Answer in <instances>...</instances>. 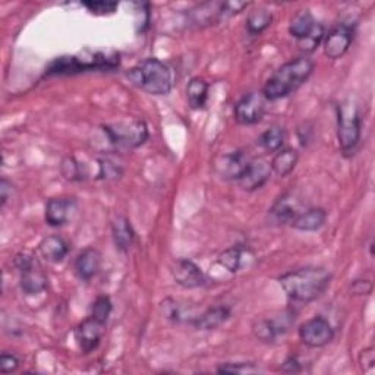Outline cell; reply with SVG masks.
Masks as SVG:
<instances>
[{
  "label": "cell",
  "instance_id": "1",
  "mask_svg": "<svg viewBox=\"0 0 375 375\" xmlns=\"http://www.w3.org/2000/svg\"><path fill=\"white\" fill-rule=\"evenodd\" d=\"M332 273L322 267H304L279 278L285 293L295 302H312L330 286Z\"/></svg>",
  "mask_w": 375,
  "mask_h": 375
},
{
  "label": "cell",
  "instance_id": "2",
  "mask_svg": "<svg viewBox=\"0 0 375 375\" xmlns=\"http://www.w3.org/2000/svg\"><path fill=\"white\" fill-rule=\"evenodd\" d=\"M314 62L308 58H297L282 65L267 80L263 95L265 100H280L304 85L314 72Z\"/></svg>",
  "mask_w": 375,
  "mask_h": 375
},
{
  "label": "cell",
  "instance_id": "3",
  "mask_svg": "<svg viewBox=\"0 0 375 375\" xmlns=\"http://www.w3.org/2000/svg\"><path fill=\"white\" fill-rule=\"evenodd\" d=\"M130 81L152 95H166L171 90V72L156 58L142 60L128 72Z\"/></svg>",
  "mask_w": 375,
  "mask_h": 375
},
{
  "label": "cell",
  "instance_id": "4",
  "mask_svg": "<svg viewBox=\"0 0 375 375\" xmlns=\"http://www.w3.org/2000/svg\"><path fill=\"white\" fill-rule=\"evenodd\" d=\"M361 113L352 100H346L337 107V139L344 156H352L361 141Z\"/></svg>",
  "mask_w": 375,
  "mask_h": 375
},
{
  "label": "cell",
  "instance_id": "5",
  "mask_svg": "<svg viewBox=\"0 0 375 375\" xmlns=\"http://www.w3.org/2000/svg\"><path fill=\"white\" fill-rule=\"evenodd\" d=\"M119 65L116 53H90L88 56H66L53 60L48 66V73H77L90 69H113Z\"/></svg>",
  "mask_w": 375,
  "mask_h": 375
},
{
  "label": "cell",
  "instance_id": "6",
  "mask_svg": "<svg viewBox=\"0 0 375 375\" xmlns=\"http://www.w3.org/2000/svg\"><path fill=\"white\" fill-rule=\"evenodd\" d=\"M109 141L122 148H138L148 139V128L144 120L130 117L103 127Z\"/></svg>",
  "mask_w": 375,
  "mask_h": 375
},
{
  "label": "cell",
  "instance_id": "7",
  "mask_svg": "<svg viewBox=\"0 0 375 375\" xmlns=\"http://www.w3.org/2000/svg\"><path fill=\"white\" fill-rule=\"evenodd\" d=\"M299 339L308 347H324L334 339V329L329 319L324 317H314L304 322L299 329Z\"/></svg>",
  "mask_w": 375,
  "mask_h": 375
},
{
  "label": "cell",
  "instance_id": "8",
  "mask_svg": "<svg viewBox=\"0 0 375 375\" xmlns=\"http://www.w3.org/2000/svg\"><path fill=\"white\" fill-rule=\"evenodd\" d=\"M355 37V25L342 22L324 37V53L329 59H340L346 55Z\"/></svg>",
  "mask_w": 375,
  "mask_h": 375
},
{
  "label": "cell",
  "instance_id": "9",
  "mask_svg": "<svg viewBox=\"0 0 375 375\" xmlns=\"http://www.w3.org/2000/svg\"><path fill=\"white\" fill-rule=\"evenodd\" d=\"M292 321V315L287 312L271 318H261L254 322L253 332L258 340L264 343H273L289 332Z\"/></svg>",
  "mask_w": 375,
  "mask_h": 375
},
{
  "label": "cell",
  "instance_id": "10",
  "mask_svg": "<svg viewBox=\"0 0 375 375\" xmlns=\"http://www.w3.org/2000/svg\"><path fill=\"white\" fill-rule=\"evenodd\" d=\"M78 204L77 199L72 196H59L52 198L46 206L44 218L48 226L60 228L72 221V218L77 214Z\"/></svg>",
  "mask_w": 375,
  "mask_h": 375
},
{
  "label": "cell",
  "instance_id": "11",
  "mask_svg": "<svg viewBox=\"0 0 375 375\" xmlns=\"http://www.w3.org/2000/svg\"><path fill=\"white\" fill-rule=\"evenodd\" d=\"M265 113V97L261 93L245 94L235 106V119L241 125H255Z\"/></svg>",
  "mask_w": 375,
  "mask_h": 375
},
{
  "label": "cell",
  "instance_id": "12",
  "mask_svg": "<svg viewBox=\"0 0 375 375\" xmlns=\"http://www.w3.org/2000/svg\"><path fill=\"white\" fill-rule=\"evenodd\" d=\"M170 271L174 282L182 287L195 289L206 283V276L203 270L188 258H181L178 261H174Z\"/></svg>",
  "mask_w": 375,
  "mask_h": 375
},
{
  "label": "cell",
  "instance_id": "13",
  "mask_svg": "<svg viewBox=\"0 0 375 375\" xmlns=\"http://www.w3.org/2000/svg\"><path fill=\"white\" fill-rule=\"evenodd\" d=\"M105 326L106 324L90 317L84 319L75 330V339H77V343L84 354H90L98 347L105 334Z\"/></svg>",
  "mask_w": 375,
  "mask_h": 375
},
{
  "label": "cell",
  "instance_id": "14",
  "mask_svg": "<svg viewBox=\"0 0 375 375\" xmlns=\"http://www.w3.org/2000/svg\"><path fill=\"white\" fill-rule=\"evenodd\" d=\"M271 171V163L264 159H253L238 184L243 191L260 189L268 182Z\"/></svg>",
  "mask_w": 375,
  "mask_h": 375
},
{
  "label": "cell",
  "instance_id": "15",
  "mask_svg": "<svg viewBox=\"0 0 375 375\" xmlns=\"http://www.w3.org/2000/svg\"><path fill=\"white\" fill-rule=\"evenodd\" d=\"M251 157H249L245 152H232L226 156L220 159V163L217 164V170L221 174V178L231 179V181H239V178L246 170V167L251 163Z\"/></svg>",
  "mask_w": 375,
  "mask_h": 375
},
{
  "label": "cell",
  "instance_id": "16",
  "mask_svg": "<svg viewBox=\"0 0 375 375\" xmlns=\"http://www.w3.org/2000/svg\"><path fill=\"white\" fill-rule=\"evenodd\" d=\"M38 251L44 260L50 263H60L69 253V245L62 236L52 235L40 242Z\"/></svg>",
  "mask_w": 375,
  "mask_h": 375
},
{
  "label": "cell",
  "instance_id": "17",
  "mask_svg": "<svg viewBox=\"0 0 375 375\" xmlns=\"http://www.w3.org/2000/svg\"><path fill=\"white\" fill-rule=\"evenodd\" d=\"M327 220V211L324 208H310L299 213L290 223L292 228L301 232H315L324 226Z\"/></svg>",
  "mask_w": 375,
  "mask_h": 375
},
{
  "label": "cell",
  "instance_id": "18",
  "mask_svg": "<svg viewBox=\"0 0 375 375\" xmlns=\"http://www.w3.org/2000/svg\"><path fill=\"white\" fill-rule=\"evenodd\" d=\"M102 265V255L94 248H87L78 255L77 261H75V270L80 279L90 280L93 279Z\"/></svg>",
  "mask_w": 375,
  "mask_h": 375
},
{
  "label": "cell",
  "instance_id": "19",
  "mask_svg": "<svg viewBox=\"0 0 375 375\" xmlns=\"http://www.w3.org/2000/svg\"><path fill=\"white\" fill-rule=\"evenodd\" d=\"M318 27H319V22H317L314 16L311 15V12L305 9V11H299L293 16L289 25V33L292 37L297 40V43H301L305 38H308Z\"/></svg>",
  "mask_w": 375,
  "mask_h": 375
},
{
  "label": "cell",
  "instance_id": "20",
  "mask_svg": "<svg viewBox=\"0 0 375 375\" xmlns=\"http://www.w3.org/2000/svg\"><path fill=\"white\" fill-rule=\"evenodd\" d=\"M231 318V310L228 307H214L203 312L201 315H196L192 321V326L198 330H214L220 327L221 324L226 322Z\"/></svg>",
  "mask_w": 375,
  "mask_h": 375
},
{
  "label": "cell",
  "instance_id": "21",
  "mask_svg": "<svg viewBox=\"0 0 375 375\" xmlns=\"http://www.w3.org/2000/svg\"><path fill=\"white\" fill-rule=\"evenodd\" d=\"M299 213H302V211H299L296 199L290 194H286L282 198H279L278 201L274 203V206L271 207V210H270L271 218L276 223H279V224L292 223L293 218Z\"/></svg>",
  "mask_w": 375,
  "mask_h": 375
},
{
  "label": "cell",
  "instance_id": "22",
  "mask_svg": "<svg viewBox=\"0 0 375 375\" xmlns=\"http://www.w3.org/2000/svg\"><path fill=\"white\" fill-rule=\"evenodd\" d=\"M112 233L113 241L120 251H130L135 241V232L132 229L131 221L127 217L119 216L115 218V221L112 223Z\"/></svg>",
  "mask_w": 375,
  "mask_h": 375
},
{
  "label": "cell",
  "instance_id": "23",
  "mask_svg": "<svg viewBox=\"0 0 375 375\" xmlns=\"http://www.w3.org/2000/svg\"><path fill=\"white\" fill-rule=\"evenodd\" d=\"M21 289L27 295H37L47 289V276L37 267H31L30 270L21 273Z\"/></svg>",
  "mask_w": 375,
  "mask_h": 375
},
{
  "label": "cell",
  "instance_id": "24",
  "mask_svg": "<svg viewBox=\"0 0 375 375\" xmlns=\"http://www.w3.org/2000/svg\"><path fill=\"white\" fill-rule=\"evenodd\" d=\"M297 160H299V156H297L296 149L282 148L271 160V170L276 174H279L280 178H285L293 171V169L297 164Z\"/></svg>",
  "mask_w": 375,
  "mask_h": 375
},
{
  "label": "cell",
  "instance_id": "25",
  "mask_svg": "<svg viewBox=\"0 0 375 375\" xmlns=\"http://www.w3.org/2000/svg\"><path fill=\"white\" fill-rule=\"evenodd\" d=\"M208 83L203 78H192L186 87V98L192 109H203L208 98Z\"/></svg>",
  "mask_w": 375,
  "mask_h": 375
},
{
  "label": "cell",
  "instance_id": "26",
  "mask_svg": "<svg viewBox=\"0 0 375 375\" xmlns=\"http://www.w3.org/2000/svg\"><path fill=\"white\" fill-rule=\"evenodd\" d=\"M273 22V14L265 8H257L249 12L246 18V30L251 36H258L265 31Z\"/></svg>",
  "mask_w": 375,
  "mask_h": 375
},
{
  "label": "cell",
  "instance_id": "27",
  "mask_svg": "<svg viewBox=\"0 0 375 375\" xmlns=\"http://www.w3.org/2000/svg\"><path fill=\"white\" fill-rule=\"evenodd\" d=\"M257 142L265 152L276 153L279 149H282L285 144V130L282 127H278V125L276 127H271L258 137Z\"/></svg>",
  "mask_w": 375,
  "mask_h": 375
},
{
  "label": "cell",
  "instance_id": "28",
  "mask_svg": "<svg viewBox=\"0 0 375 375\" xmlns=\"http://www.w3.org/2000/svg\"><path fill=\"white\" fill-rule=\"evenodd\" d=\"M243 248L232 246L226 251H223L218 257V264L231 273H238L243 264Z\"/></svg>",
  "mask_w": 375,
  "mask_h": 375
},
{
  "label": "cell",
  "instance_id": "29",
  "mask_svg": "<svg viewBox=\"0 0 375 375\" xmlns=\"http://www.w3.org/2000/svg\"><path fill=\"white\" fill-rule=\"evenodd\" d=\"M162 311H163L164 317L171 319V321H176V322L188 321V322H191L189 315H186L185 307L174 301V299H166V301H163Z\"/></svg>",
  "mask_w": 375,
  "mask_h": 375
},
{
  "label": "cell",
  "instance_id": "30",
  "mask_svg": "<svg viewBox=\"0 0 375 375\" xmlns=\"http://www.w3.org/2000/svg\"><path fill=\"white\" fill-rule=\"evenodd\" d=\"M112 314V301L109 296H98L95 301L93 302V307H91V315L93 318H95L97 321L106 324L109 317Z\"/></svg>",
  "mask_w": 375,
  "mask_h": 375
},
{
  "label": "cell",
  "instance_id": "31",
  "mask_svg": "<svg viewBox=\"0 0 375 375\" xmlns=\"http://www.w3.org/2000/svg\"><path fill=\"white\" fill-rule=\"evenodd\" d=\"M62 174L68 181H83L85 179L84 166L73 157H66L62 163Z\"/></svg>",
  "mask_w": 375,
  "mask_h": 375
},
{
  "label": "cell",
  "instance_id": "32",
  "mask_svg": "<svg viewBox=\"0 0 375 375\" xmlns=\"http://www.w3.org/2000/svg\"><path fill=\"white\" fill-rule=\"evenodd\" d=\"M217 371L224 374H257L261 369L251 362H238V364L221 365Z\"/></svg>",
  "mask_w": 375,
  "mask_h": 375
},
{
  "label": "cell",
  "instance_id": "33",
  "mask_svg": "<svg viewBox=\"0 0 375 375\" xmlns=\"http://www.w3.org/2000/svg\"><path fill=\"white\" fill-rule=\"evenodd\" d=\"M98 167H100V170H98V178L100 179H107V181L117 179V178H120V174H122V169L110 160H100Z\"/></svg>",
  "mask_w": 375,
  "mask_h": 375
},
{
  "label": "cell",
  "instance_id": "34",
  "mask_svg": "<svg viewBox=\"0 0 375 375\" xmlns=\"http://www.w3.org/2000/svg\"><path fill=\"white\" fill-rule=\"evenodd\" d=\"M83 5L94 15H110L119 6L116 2H102V0H97V2H84Z\"/></svg>",
  "mask_w": 375,
  "mask_h": 375
},
{
  "label": "cell",
  "instance_id": "35",
  "mask_svg": "<svg viewBox=\"0 0 375 375\" xmlns=\"http://www.w3.org/2000/svg\"><path fill=\"white\" fill-rule=\"evenodd\" d=\"M19 366V359L14 354H2L0 356V372L9 374Z\"/></svg>",
  "mask_w": 375,
  "mask_h": 375
},
{
  "label": "cell",
  "instance_id": "36",
  "mask_svg": "<svg viewBox=\"0 0 375 375\" xmlns=\"http://www.w3.org/2000/svg\"><path fill=\"white\" fill-rule=\"evenodd\" d=\"M36 263H34V258L31 254L28 253H21L15 257V267L19 270V273H23L30 270L31 267H34Z\"/></svg>",
  "mask_w": 375,
  "mask_h": 375
},
{
  "label": "cell",
  "instance_id": "37",
  "mask_svg": "<svg viewBox=\"0 0 375 375\" xmlns=\"http://www.w3.org/2000/svg\"><path fill=\"white\" fill-rule=\"evenodd\" d=\"M12 184L6 179H2V182H0V206L5 207L9 196L12 195Z\"/></svg>",
  "mask_w": 375,
  "mask_h": 375
},
{
  "label": "cell",
  "instance_id": "38",
  "mask_svg": "<svg viewBox=\"0 0 375 375\" xmlns=\"http://www.w3.org/2000/svg\"><path fill=\"white\" fill-rule=\"evenodd\" d=\"M355 295H369L372 292V283L369 280H355L352 285Z\"/></svg>",
  "mask_w": 375,
  "mask_h": 375
},
{
  "label": "cell",
  "instance_id": "39",
  "mask_svg": "<svg viewBox=\"0 0 375 375\" xmlns=\"http://www.w3.org/2000/svg\"><path fill=\"white\" fill-rule=\"evenodd\" d=\"M283 371L285 372H299L301 371V362H299L297 356H289L285 362H283Z\"/></svg>",
  "mask_w": 375,
  "mask_h": 375
},
{
  "label": "cell",
  "instance_id": "40",
  "mask_svg": "<svg viewBox=\"0 0 375 375\" xmlns=\"http://www.w3.org/2000/svg\"><path fill=\"white\" fill-rule=\"evenodd\" d=\"M361 362L365 368H372L374 366V362H375V356H374V349L369 347V349H365V351H362L361 354Z\"/></svg>",
  "mask_w": 375,
  "mask_h": 375
}]
</instances>
